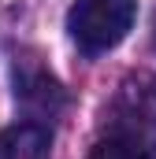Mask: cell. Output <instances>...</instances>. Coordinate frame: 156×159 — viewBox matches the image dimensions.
<instances>
[{
	"label": "cell",
	"mask_w": 156,
	"mask_h": 159,
	"mask_svg": "<svg viewBox=\"0 0 156 159\" xmlns=\"http://www.w3.org/2000/svg\"><path fill=\"white\" fill-rule=\"evenodd\" d=\"M138 0H75L67 11V34L85 56L112 52L134 30Z\"/></svg>",
	"instance_id": "obj_1"
},
{
	"label": "cell",
	"mask_w": 156,
	"mask_h": 159,
	"mask_svg": "<svg viewBox=\"0 0 156 159\" xmlns=\"http://www.w3.org/2000/svg\"><path fill=\"white\" fill-rule=\"evenodd\" d=\"M0 159H52V129L37 122H15L0 133Z\"/></svg>",
	"instance_id": "obj_2"
},
{
	"label": "cell",
	"mask_w": 156,
	"mask_h": 159,
	"mask_svg": "<svg viewBox=\"0 0 156 159\" xmlns=\"http://www.w3.org/2000/svg\"><path fill=\"white\" fill-rule=\"evenodd\" d=\"M89 159H153V152L130 137H108L89 152Z\"/></svg>",
	"instance_id": "obj_3"
}]
</instances>
